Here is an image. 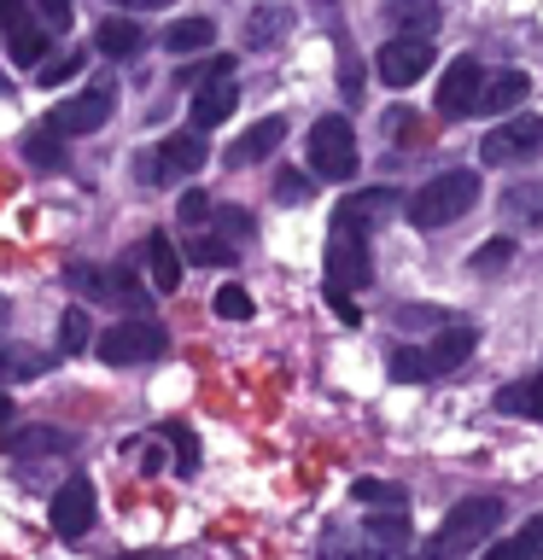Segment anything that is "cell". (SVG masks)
Here are the masks:
<instances>
[{
	"mask_svg": "<svg viewBox=\"0 0 543 560\" xmlns=\"http://www.w3.org/2000/svg\"><path fill=\"white\" fill-rule=\"evenodd\" d=\"M502 514H508L502 497H462L444 514V525L432 532V542H427V555H420V560H462V555H473L502 525Z\"/></svg>",
	"mask_w": 543,
	"mask_h": 560,
	"instance_id": "obj_1",
	"label": "cell"
},
{
	"mask_svg": "<svg viewBox=\"0 0 543 560\" xmlns=\"http://www.w3.org/2000/svg\"><path fill=\"white\" fill-rule=\"evenodd\" d=\"M473 199H480V175L473 170H444V175H432L427 187H415L403 210H409V222L420 228V234H432V228L467 217Z\"/></svg>",
	"mask_w": 543,
	"mask_h": 560,
	"instance_id": "obj_2",
	"label": "cell"
},
{
	"mask_svg": "<svg viewBox=\"0 0 543 560\" xmlns=\"http://www.w3.org/2000/svg\"><path fill=\"white\" fill-rule=\"evenodd\" d=\"M170 350V327L152 315H123L117 327L100 332V357L112 368H135V362H158Z\"/></svg>",
	"mask_w": 543,
	"mask_h": 560,
	"instance_id": "obj_3",
	"label": "cell"
},
{
	"mask_svg": "<svg viewBox=\"0 0 543 560\" xmlns=\"http://www.w3.org/2000/svg\"><path fill=\"white\" fill-rule=\"evenodd\" d=\"M310 170L322 175V182H350L362 164V152H357V129H350L345 117H315L310 122Z\"/></svg>",
	"mask_w": 543,
	"mask_h": 560,
	"instance_id": "obj_4",
	"label": "cell"
},
{
	"mask_svg": "<svg viewBox=\"0 0 543 560\" xmlns=\"http://www.w3.org/2000/svg\"><path fill=\"white\" fill-rule=\"evenodd\" d=\"M65 287L94 298V304H117V310H147V287L135 280V269H94V262H70L65 269Z\"/></svg>",
	"mask_w": 543,
	"mask_h": 560,
	"instance_id": "obj_5",
	"label": "cell"
},
{
	"mask_svg": "<svg viewBox=\"0 0 543 560\" xmlns=\"http://www.w3.org/2000/svg\"><path fill=\"white\" fill-rule=\"evenodd\" d=\"M327 287H339V292L374 287V252H368V234H357V228H345V222H333V234H327Z\"/></svg>",
	"mask_w": 543,
	"mask_h": 560,
	"instance_id": "obj_6",
	"label": "cell"
},
{
	"mask_svg": "<svg viewBox=\"0 0 543 560\" xmlns=\"http://www.w3.org/2000/svg\"><path fill=\"white\" fill-rule=\"evenodd\" d=\"M112 112H117V88L112 82H94V88H82V94H70V100L53 105L47 129L53 135H94V129L112 122Z\"/></svg>",
	"mask_w": 543,
	"mask_h": 560,
	"instance_id": "obj_7",
	"label": "cell"
},
{
	"mask_svg": "<svg viewBox=\"0 0 543 560\" xmlns=\"http://www.w3.org/2000/svg\"><path fill=\"white\" fill-rule=\"evenodd\" d=\"M205 158H210V147L199 140V129H175L158 140L152 158H140V182L158 187V182H175V175H199Z\"/></svg>",
	"mask_w": 543,
	"mask_h": 560,
	"instance_id": "obj_8",
	"label": "cell"
},
{
	"mask_svg": "<svg viewBox=\"0 0 543 560\" xmlns=\"http://www.w3.org/2000/svg\"><path fill=\"white\" fill-rule=\"evenodd\" d=\"M0 35H7L12 65H24V70L47 65V24L35 18L30 0H0Z\"/></svg>",
	"mask_w": 543,
	"mask_h": 560,
	"instance_id": "obj_9",
	"label": "cell"
},
{
	"mask_svg": "<svg viewBox=\"0 0 543 560\" xmlns=\"http://www.w3.org/2000/svg\"><path fill=\"white\" fill-rule=\"evenodd\" d=\"M94 485H88V472H70V479L53 490L47 514H53V532H59V542H82L88 532H94Z\"/></svg>",
	"mask_w": 543,
	"mask_h": 560,
	"instance_id": "obj_10",
	"label": "cell"
},
{
	"mask_svg": "<svg viewBox=\"0 0 543 560\" xmlns=\"http://www.w3.org/2000/svg\"><path fill=\"white\" fill-rule=\"evenodd\" d=\"M543 152V117H508L480 140V164H525V158Z\"/></svg>",
	"mask_w": 543,
	"mask_h": 560,
	"instance_id": "obj_11",
	"label": "cell"
},
{
	"mask_svg": "<svg viewBox=\"0 0 543 560\" xmlns=\"http://www.w3.org/2000/svg\"><path fill=\"white\" fill-rule=\"evenodd\" d=\"M374 70L385 88H409L432 70V35H392L380 52H374Z\"/></svg>",
	"mask_w": 543,
	"mask_h": 560,
	"instance_id": "obj_12",
	"label": "cell"
},
{
	"mask_svg": "<svg viewBox=\"0 0 543 560\" xmlns=\"http://www.w3.org/2000/svg\"><path fill=\"white\" fill-rule=\"evenodd\" d=\"M485 94V70L480 59H450L444 82H438V117H473Z\"/></svg>",
	"mask_w": 543,
	"mask_h": 560,
	"instance_id": "obj_13",
	"label": "cell"
},
{
	"mask_svg": "<svg viewBox=\"0 0 543 560\" xmlns=\"http://www.w3.org/2000/svg\"><path fill=\"white\" fill-rule=\"evenodd\" d=\"M397 210V187H362V192H345L339 210H333V222L357 228V234H368L374 222H385Z\"/></svg>",
	"mask_w": 543,
	"mask_h": 560,
	"instance_id": "obj_14",
	"label": "cell"
},
{
	"mask_svg": "<svg viewBox=\"0 0 543 560\" xmlns=\"http://www.w3.org/2000/svg\"><path fill=\"white\" fill-rule=\"evenodd\" d=\"M0 450L12 462H42V455H70L77 450V432H59V427H24V432H7Z\"/></svg>",
	"mask_w": 543,
	"mask_h": 560,
	"instance_id": "obj_15",
	"label": "cell"
},
{
	"mask_svg": "<svg viewBox=\"0 0 543 560\" xmlns=\"http://www.w3.org/2000/svg\"><path fill=\"white\" fill-rule=\"evenodd\" d=\"M234 105H240V88H234V77H222V82H205L199 94L187 100V117H193V129H217V122H228L234 117Z\"/></svg>",
	"mask_w": 543,
	"mask_h": 560,
	"instance_id": "obj_16",
	"label": "cell"
},
{
	"mask_svg": "<svg viewBox=\"0 0 543 560\" xmlns=\"http://www.w3.org/2000/svg\"><path fill=\"white\" fill-rule=\"evenodd\" d=\"M59 350H35V345H0V385H30L53 374Z\"/></svg>",
	"mask_w": 543,
	"mask_h": 560,
	"instance_id": "obj_17",
	"label": "cell"
},
{
	"mask_svg": "<svg viewBox=\"0 0 543 560\" xmlns=\"http://www.w3.org/2000/svg\"><path fill=\"white\" fill-rule=\"evenodd\" d=\"M280 140H287V122H280V117H257L252 129H245V135L234 140V147H228V164H234V170L263 164V158H269V152L280 147Z\"/></svg>",
	"mask_w": 543,
	"mask_h": 560,
	"instance_id": "obj_18",
	"label": "cell"
},
{
	"mask_svg": "<svg viewBox=\"0 0 543 560\" xmlns=\"http://www.w3.org/2000/svg\"><path fill=\"white\" fill-rule=\"evenodd\" d=\"M473 345H480V327H467V322H444L438 327V339L427 350V362H432V374H450V368H462L473 357Z\"/></svg>",
	"mask_w": 543,
	"mask_h": 560,
	"instance_id": "obj_19",
	"label": "cell"
},
{
	"mask_svg": "<svg viewBox=\"0 0 543 560\" xmlns=\"http://www.w3.org/2000/svg\"><path fill=\"white\" fill-rule=\"evenodd\" d=\"M140 262H147V275H152V292H175V287H182V252H175L170 234H147Z\"/></svg>",
	"mask_w": 543,
	"mask_h": 560,
	"instance_id": "obj_20",
	"label": "cell"
},
{
	"mask_svg": "<svg viewBox=\"0 0 543 560\" xmlns=\"http://www.w3.org/2000/svg\"><path fill=\"white\" fill-rule=\"evenodd\" d=\"M94 47L105 52V59L129 65V59H140V47H147V35H140V24H135V18H105V24L94 30Z\"/></svg>",
	"mask_w": 543,
	"mask_h": 560,
	"instance_id": "obj_21",
	"label": "cell"
},
{
	"mask_svg": "<svg viewBox=\"0 0 543 560\" xmlns=\"http://www.w3.org/2000/svg\"><path fill=\"white\" fill-rule=\"evenodd\" d=\"M532 94V82H525V70H497V77H485V94H480V117H502L515 112V105Z\"/></svg>",
	"mask_w": 543,
	"mask_h": 560,
	"instance_id": "obj_22",
	"label": "cell"
},
{
	"mask_svg": "<svg viewBox=\"0 0 543 560\" xmlns=\"http://www.w3.org/2000/svg\"><path fill=\"white\" fill-rule=\"evenodd\" d=\"M210 42H217V24H210V18H175L164 30V47L175 59H193V52H205Z\"/></svg>",
	"mask_w": 543,
	"mask_h": 560,
	"instance_id": "obj_23",
	"label": "cell"
},
{
	"mask_svg": "<svg viewBox=\"0 0 543 560\" xmlns=\"http://www.w3.org/2000/svg\"><path fill=\"white\" fill-rule=\"evenodd\" d=\"M497 409L502 415H525V420H543V374H525L515 385L497 392Z\"/></svg>",
	"mask_w": 543,
	"mask_h": 560,
	"instance_id": "obj_24",
	"label": "cell"
},
{
	"mask_svg": "<svg viewBox=\"0 0 543 560\" xmlns=\"http://www.w3.org/2000/svg\"><path fill=\"white\" fill-rule=\"evenodd\" d=\"M182 257L199 262V269H234V262H240V245H234V240H217V234H187Z\"/></svg>",
	"mask_w": 543,
	"mask_h": 560,
	"instance_id": "obj_25",
	"label": "cell"
},
{
	"mask_svg": "<svg viewBox=\"0 0 543 560\" xmlns=\"http://www.w3.org/2000/svg\"><path fill=\"white\" fill-rule=\"evenodd\" d=\"M287 30H292V12L287 7H257L252 18H245V47L263 52V47H275Z\"/></svg>",
	"mask_w": 543,
	"mask_h": 560,
	"instance_id": "obj_26",
	"label": "cell"
},
{
	"mask_svg": "<svg viewBox=\"0 0 543 560\" xmlns=\"http://www.w3.org/2000/svg\"><path fill=\"white\" fill-rule=\"evenodd\" d=\"M158 438L175 450V472H182V479H193V472H199V438H193V427H182V420H164V427H158Z\"/></svg>",
	"mask_w": 543,
	"mask_h": 560,
	"instance_id": "obj_27",
	"label": "cell"
},
{
	"mask_svg": "<svg viewBox=\"0 0 543 560\" xmlns=\"http://www.w3.org/2000/svg\"><path fill=\"white\" fill-rule=\"evenodd\" d=\"M502 217H525V228H543V182H520L502 192Z\"/></svg>",
	"mask_w": 543,
	"mask_h": 560,
	"instance_id": "obj_28",
	"label": "cell"
},
{
	"mask_svg": "<svg viewBox=\"0 0 543 560\" xmlns=\"http://www.w3.org/2000/svg\"><path fill=\"white\" fill-rule=\"evenodd\" d=\"M88 339H94V322H88L82 304H70V310L59 315V357H82Z\"/></svg>",
	"mask_w": 543,
	"mask_h": 560,
	"instance_id": "obj_29",
	"label": "cell"
},
{
	"mask_svg": "<svg viewBox=\"0 0 543 560\" xmlns=\"http://www.w3.org/2000/svg\"><path fill=\"white\" fill-rule=\"evenodd\" d=\"M24 158H30L35 170H65V147H59V135H53L47 122L24 135Z\"/></svg>",
	"mask_w": 543,
	"mask_h": 560,
	"instance_id": "obj_30",
	"label": "cell"
},
{
	"mask_svg": "<svg viewBox=\"0 0 543 560\" xmlns=\"http://www.w3.org/2000/svg\"><path fill=\"white\" fill-rule=\"evenodd\" d=\"M397 35H432L438 30V0H397Z\"/></svg>",
	"mask_w": 543,
	"mask_h": 560,
	"instance_id": "obj_31",
	"label": "cell"
},
{
	"mask_svg": "<svg viewBox=\"0 0 543 560\" xmlns=\"http://www.w3.org/2000/svg\"><path fill=\"white\" fill-rule=\"evenodd\" d=\"M392 374H397L403 385L438 380V374H432V362H427V350H415V345H397V350H392Z\"/></svg>",
	"mask_w": 543,
	"mask_h": 560,
	"instance_id": "obj_32",
	"label": "cell"
},
{
	"mask_svg": "<svg viewBox=\"0 0 543 560\" xmlns=\"http://www.w3.org/2000/svg\"><path fill=\"white\" fill-rule=\"evenodd\" d=\"M210 310L222 315V322H252V292L245 287H234V280H228V287H217V298H210Z\"/></svg>",
	"mask_w": 543,
	"mask_h": 560,
	"instance_id": "obj_33",
	"label": "cell"
},
{
	"mask_svg": "<svg viewBox=\"0 0 543 560\" xmlns=\"http://www.w3.org/2000/svg\"><path fill=\"white\" fill-rule=\"evenodd\" d=\"M502 262H515V240H508V234H497L490 245H480V252L467 257V269H473V275H497Z\"/></svg>",
	"mask_w": 543,
	"mask_h": 560,
	"instance_id": "obj_34",
	"label": "cell"
},
{
	"mask_svg": "<svg viewBox=\"0 0 543 560\" xmlns=\"http://www.w3.org/2000/svg\"><path fill=\"white\" fill-rule=\"evenodd\" d=\"M310 199H315V187H310L304 170H280L275 175V205H310Z\"/></svg>",
	"mask_w": 543,
	"mask_h": 560,
	"instance_id": "obj_35",
	"label": "cell"
},
{
	"mask_svg": "<svg viewBox=\"0 0 543 560\" xmlns=\"http://www.w3.org/2000/svg\"><path fill=\"white\" fill-rule=\"evenodd\" d=\"M77 70H82V52H59V59H47L42 70H35V82H42V88H65Z\"/></svg>",
	"mask_w": 543,
	"mask_h": 560,
	"instance_id": "obj_36",
	"label": "cell"
},
{
	"mask_svg": "<svg viewBox=\"0 0 543 560\" xmlns=\"http://www.w3.org/2000/svg\"><path fill=\"white\" fill-rule=\"evenodd\" d=\"M350 497L374 502V508H403V490L397 485H380V479H357V485H350Z\"/></svg>",
	"mask_w": 543,
	"mask_h": 560,
	"instance_id": "obj_37",
	"label": "cell"
},
{
	"mask_svg": "<svg viewBox=\"0 0 543 560\" xmlns=\"http://www.w3.org/2000/svg\"><path fill=\"white\" fill-rule=\"evenodd\" d=\"M35 7V18H42L47 30H70L77 24V0H30Z\"/></svg>",
	"mask_w": 543,
	"mask_h": 560,
	"instance_id": "obj_38",
	"label": "cell"
},
{
	"mask_svg": "<svg viewBox=\"0 0 543 560\" xmlns=\"http://www.w3.org/2000/svg\"><path fill=\"white\" fill-rule=\"evenodd\" d=\"M339 88H345V100H362V70H357V52H350L345 35H339Z\"/></svg>",
	"mask_w": 543,
	"mask_h": 560,
	"instance_id": "obj_39",
	"label": "cell"
},
{
	"mask_svg": "<svg viewBox=\"0 0 543 560\" xmlns=\"http://www.w3.org/2000/svg\"><path fill=\"white\" fill-rule=\"evenodd\" d=\"M217 222H222L234 240H245V234L257 228V222H252V210H240V205H222V210H217Z\"/></svg>",
	"mask_w": 543,
	"mask_h": 560,
	"instance_id": "obj_40",
	"label": "cell"
},
{
	"mask_svg": "<svg viewBox=\"0 0 543 560\" xmlns=\"http://www.w3.org/2000/svg\"><path fill=\"white\" fill-rule=\"evenodd\" d=\"M327 310H333V315H339V322H345V327H362V310H357V304H350V292H339V287H327Z\"/></svg>",
	"mask_w": 543,
	"mask_h": 560,
	"instance_id": "obj_41",
	"label": "cell"
},
{
	"mask_svg": "<svg viewBox=\"0 0 543 560\" xmlns=\"http://www.w3.org/2000/svg\"><path fill=\"white\" fill-rule=\"evenodd\" d=\"M210 217V192L205 187H187L182 192V222H205Z\"/></svg>",
	"mask_w": 543,
	"mask_h": 560,
	"instance_id": "obj_42",
	"label": "cell"
},
{
	"mask_svg": "<svg viewBox=\"0 0 543 560\" xmlns=\"http://www.w3.org/2000/svg\"><path fill=\"white\" fill-rule=\"evenodd\" d=\"M485 560H525V549H520V537H508L497 549H485Z\"/></svg>",
	"mask_w": 543,
	"mask_h": 560,
	"instance_id": "obj_43",
	"label": "cell"
},
{
	"mask_svg": "<svg viewBox=\"0 0 543 560\" xmlns=\"http://www.w3.org/2000/svg\"><path fill=\"white\" fill-rule=\"evenodd\" d=\"M112 7H123V12H164L170 0H112Z\"/></svg>",
	"mask_w": 543,
	"mask_h": 560,
	"instance_id": "obj_44",
	"label": "cell"
},
{
	"mask_svg": "<svg viewBox=\"0 0 543 560\" xmlns=\"http://www.w3.org/2000/svg\"><path fill=\"white\" fill-rule=\"evenodd\" d=\"M140 472H164V450H158V444L140 455Z\"/></svg>",
	"mask_w": 543,
	"mask_h": 560,
	"instance_id": "obj_45",
	"label": "cell"
},
{
	"mask_svg": "<svg viewBox=\"0 0 543 560\" xmlns=\"http://www.w3.org/2000/svg\"><path fill=\"white\" fill-rule=\"evenodd\" d=\"M117 560H175V555H164V549H135V555H117Z\"/></svg>",
	"mask_w": 543,
	"mask_h": 560,
	"instance_id": "obj_46",
	"label": "cell"
},
{
	"mask_svg": "<svg viewBox=\"0 0 543 560\" xmlns=\"http://www.w3.org/2000/svg\"><path fill=\"white\" fill-rule=\"evenodd\" d=\"M7 420H12V397L0 392V427H7Z\"/></svg>",
	"mask_w": 543,
	"mask_h": 560,
	"instance_id": "obj_47",
	"label": "cell"
},
{
	"mask_svg": "<svg viewBox=\"0 0 543 560\" xmlns=\"http://www.w3.org/2000/svg\"><path fill=\"white\" fill-rule=\"evenodd\" d=\"M0 322H7V298H0Z\"/></svg>",
	"mask_w": 543,
	"mask_h": 560,
	"instance_id": "obj_48",
	"label": "cell"
}]
</instances>
